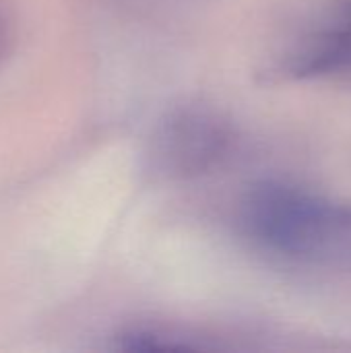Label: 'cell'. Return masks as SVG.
I'll use <instances>...</instances> for the list:
<instances>
[{"instance_id": "obj_3", "label": "cell", "mask_w": 351, "mask_h": 353, "mask_svg": "<svg viewBox=\"0 0 351 353\" xmlns=\"http://www.w3.org/2000/svg\"><path fill=\"white\" fill-rule=\"evenodd\" d=\"M232 145L234 128L219 112L199 103L178 105L155 128L151 163L172 180L197 178L219 165Z\"/></svg>"}, {"instance_id": "obj_5", "label": "cell", "mask_w": 351, "mask_h": 353, "mask_svg": "<svg viewBox=\"0 0 351 353\" xmlns=\"http://www.w3.org/2000/svg\"><path fill=\"white\" fill-rule=\"evenodd\" d=\"M10 39H12L10 23H8V17L4 14V10L0 8V66L10 52Z\"/></svg>"}, {"instance_id": "obj_1", "label": "cell", "mask_w": 351, "mask_h": 353, "mask_svg": "<svg viewBox=\"0 0 351 353\" xmlns=\"http://www.w3.org/2000/svg\"><path fill=\"white\" fill-rule=\"evenodd\" d=\"M246 236L279 259L351 271V207L283 182L252 186L240 211Z\"/></svg>"}, {"instance_id": "obj_4", "label": "cell", "mask_w": 351, "mask_h": 353, "mask_svg": "<svg viewBox=\"0 0 351 353\" xmlns=\"http://www.w3.org/2000/svg\"><path fill=\"white\" fill-rule=\"evenodd\" d=\"M178 337L157 333V331H147V329H134L128 333H122L118 337V347L124 352H170V350H190L186 341H176Z\"/></svg>"}, {"instance_id": "obj_2", "label": "cell", "mask_w": 351, "mask_h": 353, "mask_svg": "<svg viewBox=\"0 0 351 353\" xmlns=\"http://www.w3.org/2000/svg\"><path fill=\"white\" fill-rule=\"evenodd\" d=\"M269 81H337L351 85V0H329L271 58Z\"/></svg>"}]
</instances>
